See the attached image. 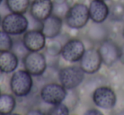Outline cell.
Listing matches in <instances>:
<instances>
[{"mask_svg":"<svg viewBox=\"0 0 124 115\" xmlns=\"http://www.w3.org/2000/svg\"><path fill=\"white\" fill-rule=\"evenodd\" d=\"M34 86L33 76L26 69H16L9 79V88L16 97H26L31 93Z\"/></svg>","mask_w":124,"mask_h":115,"instance_id":"1","label":"cell"},{"mask_svg":"<svg viewBox=\"0 0 124 115\" xmlns=\"http://www.w3.org/2000/svg\"><path fill=\"white\" fill-rule=\"evenodd\" d=\"M85 73L79 65H69L58 71L59 82L67 91L76 90L85 80Z\"/></svg>","mask_w":124,"mask_h":115,"instance_id":"2","label":"cell"},{"mask_svg":"<svg viewBox=\"0 0 124 115\" xmlns=\"http://www.w3.org/2000/svg\"><path fill=\"white\" fill-rule=\"evenodd\" d=\"M89 20L88 6L83 3H76L70 7L64 20L69 28L80 30L88 25Z\"/></svg>","mask_w":124,"mask_h":115,"instance_id":"3","label":"cell"},{"mask_svg":"<svg viewBox=\"0 0 124 115\" xmlns=\"http://www.w3.org/2000/svg\"><path fill=\"white\" fill-rule=\"evenodd\" d=\"M29 27V21L25 14L9 12L3 17L1 29L12 36L23 35Z\"/></svg>","mask_w":124,"mask_h":115,"instance_id":"4","label":"cell"},{"mask_svg":"<svg viewBox=\"0 0 124 115\" xmlns=\"http://www.w3.org/2000/svg\"><path fill=\"white\" fill-rule=\"evenodd\" d=\"M68 91L60 82H47L39 91V97L43 102L49 106L63 102Z\"/></svg>","mask_w":124,"mask_h":115,"instance_id":"5","label":"cell"},{"mask_svg":"<svg viewBox=\"0 0 124 115\" xmlns=\"http://www.w3.org/2000/svg\"><path fill=\"white\" fill-rule=\"evenodd\" d=\"M24 69L33 77L43 75L48 68L47 58L41 52H28L22 59Z\"/></svg>","mask_w":124,"mask_h":115,"instance_id":"6","label":"cell"},{"mask_svg":"<svg viewBox=\"0 0 124 115\" xmlns=\"http://www.w3.org/2000/svg\"><path fill=\"white\" fill-rule=\"evenodd\" d=\"M92 100L96 107L102 109L111 110L116 104L117 97L115 91L107 85L97 87L92 92Z\"/></svg>","mask_w":124,"mask_h":115,"instance_id":"7","label":"cell"},{"mask_svg":"<svg viewBox=\"0 0 124 115\" xmlns=\"http://www.w3.org/2000/svg\"><path fill=\"white\" fill-rule=\"evenodd\" d=\"M86 47L83 41L78 38H71L63 44L60 56L68 63H78L82 59Z\"/></svg>","mask_w":124,"mask_h":115,"instance_id":"8","label":"cell"},{"mask_svg":"<svg viewBox=\"0 0 124 115\" xmlns=\"http://www.w3.org/2000/svg\"><path fill=\"white\" fill-rule=\"evenodd\" d=\"M103 64L100 52L97 48L90 47L85 50L82 59L79 61V66L85 74H94L101 68Z\"/></svg>","mask_w":124,"mask_h":115,"instance_id":"9","label":"cell"},{"mask_svg":"<svg viewBox=\"0 0 124 115\" xmlns=\"http://www.w3.org/2000/svg\"><path fill=\"white\" fill-rule=\"evenodd\" d=\"M99 46V52L101 56L102 62L107 67L113 66L117 61L119 60L120 57V47L114 41L110 39H106Z\"/></svg>","mask_w":124,"mask_h":115,"instance_id":"10","label":"cell"},{"mask_svg":"<svg viewBox=\"0 0 124 115\" xmlns=\"http://www.w3.org/2000/svg\"><path fill=\"white\" fill-rule=\"evenodd\" d=\"M22 41L29 52H41L46 47L47 38L41 30L29 29L22 35Z\"/></svg>","mask_w":124,"mask_h":115,"instance_id":"11","label":"cell"},{"mask_svg":"<svg viewBox=\"0 0 124 115\" xmlns=\"http://www.w3.org/2000/svg\"><path fill=\"white\" fill-rule=\"evenodd\" d=\"M64 20L60 17L51 14L47 19L42 21L41 31L46 36L47 39L57 38L62 31Z\"/></svg>","mask_w":124,"mask_h":115,"instance_id":"12","label":"cell"},{"mask_svg":"<svg viewBox=\"0 0 124 115\" xmlns=\"http://www.w3.org/2000/svg\"><path fill=\"white\" fill-rule=\"evenodd\" d=\"M53 0H31L29 14L38 20L43 21L52 14Z\"/></svg>","mask_w":124,"mask_h":115,"instance_id":"13","label":"cell"},{"mask_svg":"<svg viewBox=\"0 0 124 115\" xmlns=\"http://www.w3.org/2000/svg\"><path fill=\"white\" fill-rule=\"evenodd\" d=\"M88 11L92 22L103 23L109 18L110 9L105 1L92 0L88 5Z\"/></svg>","mask_w":124,"mask_h":115,"instance_id":"14","label":"cell"},{"mask_svg":"<svg viewBox=\"0 0 124 115\" xmlns=\"http://www.w3.org/2000/svg\"><path fill=\"white\" fill-rule=\"evenodd\" d=\"M110 36V29L103 23L93 22L86 31V37L93 44H100Z\"/></svg>","mask_w":124,"mask_h":115,"instance_id":"15","label":"cell"},{"mask_svg":"<svg viewBox=\"0 0 124 115\" xmlns=\"http://www.w3.org/2000/svg\"><path fill=\"white\" fill-rule=\"evenodd\" d=\"M20 59L11 50L0 53V72L11 74L17 69Z\"/></svg>","mask_w":124,"mask_h":115,"instance_id":"16","label":"cell"},{"mask_svg":"<svg viewBox=\"0 0 124 115\" xmlns=\"http://www.w3.org/2000/svg\"><path fill=\"white\" fill-rule=\"evenodd\" d=\"M16 96L8 93L0 94V114L9 115L15 111L16 108Z\"/></svg>","mask_w":124,"mask_h":115,"instance_id":"17","label":"cell"},{"mask_svg":"<svg viewBox=\"0 0 124 115\" xmlns=\"http://www.w3.org/2000/svg\"><path fill=\"white\" fill-rule=\"evenodd\" d=\"M9 12L26 14L29 10L31 0H5Z\"/></svg>","mask_w":124,"mask_h":115,"instance_id":"18","label":"cell"},{"mask_svg":"<svg viewBox=\"0 0 124 115\" xmlns=\"http://www.w3.org/2000/svg\"><path fill=\"white\" fill-rule=\"evenodd\" d=\"M109 18L112 21H122L124 20V4L120 2H114L109 6Z\"/></svg>","mask_w":124,"mask_h":115,"instance_id":"19","label":"cell"},{"mask_svg":"<svg viewBox=\"0 0 124 115\" xmlns=\"http://www.w3.org/2000/svg\"><path fill=\"white\" fill-rule=\"evenodd\" d=\"M70 4L66 0H53L52 14L60 17L64 20L70 9Z\"/></svg>","mask_w":124,"mask_h":115,"instance_id":"20","label":"cell"},{"mask_svg":"<svg viewBox=\"0 0 124 115\" xmlns=\"http://www.w3.org/2000/svg\"><path fill=\"white\" fill-rule=\"evenodd\" d=\"M48 40L49 41L46 43V47H45L47 55H49V56H60L63 45L56 38Z\"/></svg>","mask_w":124,"mask_h":115,"instance_id":"21","label":"cell"},{"mask_svg":"<svg viewBox=\"0 0 124 115\" xmlns=\"http://www.w3.org/2000/svg\"><path fill=\"white\" fill-rule=\"evenodd\" d=\"M14 37L4 30H0V53L9 51L13 46Z\"/></svg>","mask_w":124,"mask_h":115,"instance_id":"22","label":"cell"},{"mask_svg":"<svg viewBox=\"0 0 124 115\" xmlns=\"http://www.w3.org/2000/svg\"><path fill=\"white\" fill-rule=\"evenodd\" d=\"M11 51L19 58L20 59H22L28 53V49L26 47L25 44L23 43L22 38H14L13 46L11 48Z\"/></svg>","mask_w":124,"mask_h":115,"instance_id":"23","label":"cell"},{"mask_svg":"<svg viewBox=\"0 0 124 115\" xmlns=\"http://www.w3.org/2000/svg\"><path fill=\"white\" fill-rule=\"evenodd\" d=\"M106 82H107L106 79L104 76L95 75L86 81V83L84 85V88L87 90V91H88L93 92L97 87H99L100 86H104V85H106L105 84Z\"/></svg>","mask_w":124,"mask_h":115,"instance_id":"24","label":"cell"},{"mask_svg":"<svg viewBox=\"0 0 124 115\" xmlns=\"http://www.w3.org/2000/svg\"><path fill=\"white\" fill-rule=\"evenodd\" d=\"M70 111H71L70 108L63 101L59 104L51 106L47 113L50 115H68L70 113Z\"/></svg>","mask_w":124,"mask_h":115,"instance_id":"25","label":"cell"},{"mask_svg":"<svg viewBox=\"0 0 124 115\" xmlns=\"http://www.w3.org/2000/svg\"><path fill=\"white\" fill-rule=\"evenodd\" d=\"M28 18V21H29V29H37V30H41L42 28V21L38 20V19L34 18L33 16H31L29 14V15L27 16Z\"/></svg>","mask_w":124,"mask_h":115,"instance_id":"26","label":"cell"},{"mask_svg":"<svg viewBox=\"0 0 124 115\" xmlns=\"http://www.w3.org/2000/svg\"><path fill=\"white\" fill-rule=\"evenodd\" d=\"M26 114H45L41 109H38V108H32V109L28 110V112L26 113Z\"/></svg>","mask_w":124,"mask_h":115,"instance_id":"27","label":"cell"},{"mask_svg":"<svg viewBox=\"0 0 124 115\" xmlns=\"http://www.w3.org/2000/svg\"><path fill=\"white\" fill-rule=\"evenodd\" d=\"M85 114H96V115H101L103 114V113H101V112L100 111V110L98 109H95V108H91V109H88L87 110L86 112H85Z\"/></svg>","mask_w":124,"mask_h":115,"instance_id":"28","label":"cell"},{"mask_svg":"<svg viewBox=\"0 0 124 115\" xmlns=\"http://www.w3.org/2000/svg\"><path fill=\"white\" fill-rule=\"evenodd\" d=\"M119 61L124 64V43L120 47V57H119Z\"/></svg>","mask_w":124,"mask_h":115,"instance_id":"29","label":"cell"},{"mask_svg":"<svg viewBox=\"0 0 124 115\" xmlns=\"http://www.w3.org/2000/svg\"><path fill=\"white\" fill-rule=\"evenodd\" d=\"M2 14L0 13V27H1V25H2V20H3V17H2Z\"/></svg>","mask_w":124,"mask_h":115,"instance_id":"30","label":"cell"},{"mask_svg":"<svg viewBox=\"0 0 124 115\" xmlns=\"http://www.w3.org/2000/svg\"><path fill=\"white\" fill-rule=\"evenodd\" d=\"M122 37L124 38V27H123V29H122Z\"/></svg>","mask_w":124,"mask_h":115,"instance_id":"31","label":"cell"},{"mask_svg":"<svg viewBox=\"0 0 124 115\" xmlns=\"http://www.w3.org/2000/svg\"><path fill=\"white\" fill-rule=\"evenodd\" d=\"M3 2H4V0H0V5L3 4Z\"/></svg>","mask_w":124,"mask_h":115,"instance_id":"32","label":"cell"},{"mask_svg":"<svg viewBox=\"0 0 124 115\" xmlns=\"http://www.w3.org/2000/svg\"><path fill=\"white\" fill-rule=\"evenodd\" d=\"M0 94H1V88H0Z\"/></svg>","mask_w":124,"mask_h":115,"instance_id":"33","label":"cell"},{"mask_svg":"<svg viewBox=\"0 0 124 115\" xmlns=\"http://www.w3.org/2000/svg\"><path fill=\"white\" fill-rule=\"evenodd\" d=\"M103 1H107V0H103Z\"/></svg>","mask_w":124,"mask_h":115,"instance_id":"34","label":"cell"},{"mask_svg":"<svg viewBox=\"0 0 124 115\" xmlns=\"http://www.w3.org/2000/svg\"></svg>","mask_w":124,"mask_h":115,"instance_id":"35","label":"cell"}]
</instances>
